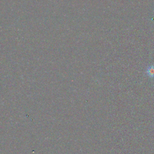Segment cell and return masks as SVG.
I'll use <instances>...</instances> for the list:
<instances>
[{"label":"cell","mask_w":154,"mask_h":154,"mask_svg":"<svg viewBox=\"0 0 154 154\" xmlns=\"http://www.w3.org/2000/svg\"><path fill=\"white\" fill-rule=\"evenodd\" d=\"M146 73L150 78H154V65L148 66L146 70Z\"/></svg>","instance_id":"obj_1"}]
</instances>
